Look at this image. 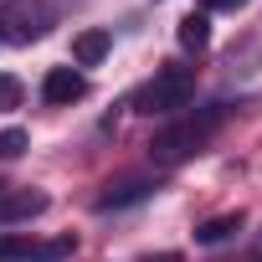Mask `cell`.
I'll return each mask as SVG.
<instances>
[{"label":"cell","instance_id":"1","mask_svg":"<svg viewBox=\"0 0 262 262\" xmlns=\"http://www.w3.org/2000/svg\"><path fill=\"white\" fill-rule=\"evenodd\" d=\"M221 118H226L221 108H206L201 118H175V123H165L160 134L149 139V155H155L160 165H180V160H190L195 149H206V139L216 134Z\"/></svg>","mask_w":262,"mask_h":262},{"label":"cell","instance_id":"2","mask_svg":"<svg viewBox=\"0 0 262 262\" xmlns=\"http://www.w3.org/2000/svg\"><path fill=\"white\" fill-rule=\"evenodd\" d=\"M190 93H195V72L190 67H160L139 93H134V108L139 113H180L185 103H190Z\"/></svg>","mask_w":262,"mask_h":262},{"label":"cell","instance_id":"3","mask_svg":"<svg viewBox=\"0 0 262 262\" xmlns=\"http://www.w3.org/2000/svg\"><path fill=\"white\" fill-rule=\"evenodd\" d=\"M52 6L47 0H6L0 6V36L6 41H21V47H31V41H41L47 31H52Z\"/></svg>","mask_w":262,"mask_h":262},{"label":"cell","instance_id":"4","mask_svg":"<svg viewBox=\"0 0 262 262\" xmlns=\"http://www.w3.org/2000/svg\"><path fill=\"white\" fill-rule=\"evenodd\" d=\"M160 190V175H118V180H108L103 185V195H98V211H123V206H139V201H149Z\"/></svg>","mask_w":262,"mask_h":262},{"label":"cell","instance_id":"5","mask_svg":"<svg viewBox=\"0 0 262 262\" xmlns=\"http://www.w3.org/2000/svg\"><path fill=\"white\" fill-rule=\"evenodd\" d=\"M41 98H47L52 108H72L77 98H88V77H82L77 67H52V72L41 77Z\"/></svg>","mask_w":262,"mask_h":262},{"label":"cell","instance_id":"6","mask_svg":"<svg viewBox=\"0 0 262 262\" xmlns=\"http://www.w3.org/2000/svg\"><path fill=\"white\" fill-rule=\"evenodd\" d=\"M41 211H47L41 190H0V226H6V221H31Z\"/></svg>","mask_w":262,"mask_h":262},{"label":"cell","instance_id":"7","mask_svg":"<svg viewBox=\"0 0 262 262\" xmlns=\"http://www.w3.org/2000/svg\"><path fill=\"white\" fill-rule=\"evenodd\" d=\"M108 47H113V36H108L103 26H88V31L72 36V62H77V67H98V62L108 57Z\"/></svg>","mask_w":262,"mask_h":262},{"label":"cell","instance_id":"8","mask_svg":"<svg viewBox=\"0 0 262 262\" xmlns=\"http://www.w3.org/2000/svg\"><path fill=\"white\" fill-rule=\"evenodd\" d=\"M242 221H247L242 211H221V216H211V221H201V226H195V242H201V247H216V242L236 236V231H242Z\"/></svg>","mask_w":262,"mask_h":262},{"label":"cell","instance_id":"9","mask_svg":"<svg viewBox=\"0 0 262 262\" xmlns=\"http://www.w3.org/2000/svg\"><path fill=\"white\" fill-rule=\"evenodd\" d=\"M175 36H180L185 52H206V47H211V21H206V16H185V21L175 26Z\"/></svg>","mask_w":262,"mask_h":262},{"label":"cell","instance_id":"10","mask_svg":"<svg viewBox=\"0 0 262 262\" xmlns=\"http://www.w3.org/2000/svg\"><path fill=\"white\" fill-rule=\"evenodd\" d=\"M41 262V242H31V236H6L0 231V262Z\"/></svg>","mask_w":262,"mask_h":262},{"label":"cell","instance_id":"11","mask_svg":"<svg viewBox=\"0 0 262 262\" xmlns=\"http://www.w3.org/2000/svg\"><path fill=\"white\" fill-rule=\"evenodd\" d=\"M26 144H31L26 128H0V160H21V155H26Z\"/></svg>","mask_w":262,"mask_h":262},{"label":"cell","instance_id":"12","mask_svg":"<svg viewBox=\"0 0 262 262\" xmlns=\"http://www.w3.org/2000/svg\"><path fill=\"white\" fill-rule=\"evenodd\" d=\"M21 98H26L21 77H11V72H0V113H11V108H21Z\"/></svg>","mask_w":262,"mask_h":262},{"label":"cell","instance_id":"13","mask_svg":"<svg viewBox=\"0 0 262 262\" xmlns=\"http://www.w3.org/2000/svg\"><path fill=\"white\" fill-rule=\"evenodd\" d=\"M206 11H236V6H247V0H201Z\"/></svg>","mask_w":262,"mask_h":262},{"label":"cell","instance_id":"14","mask_svg":"<svg viewBox=\"0 0 262 262\" xmlns=\"http://www.w3.org/2000/svg\"><path fill=\"white\" fill-rule=\"evenodd\" d=\"M144 262H180V252H160V257H144Z\"/></svg>","mask_w":262,"mask_h":262},{"label":"cell","instance_id":"15","mask_svg":"<svg viewBox=\"0 0 262 262\" xmlns=\"http://www.w3.org/2000/svg\"><path fill=\"white\" fill-rule=\"evenodd\" d=\"M0 190H6V185H0Z\"/></svg>","mask_w":262,"mask_h":262}]
</instances>
